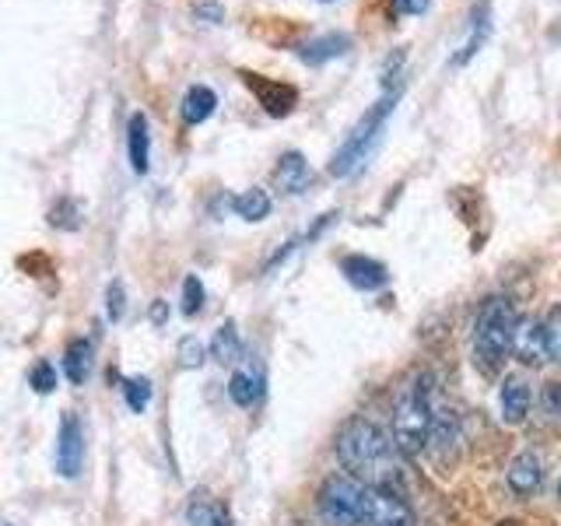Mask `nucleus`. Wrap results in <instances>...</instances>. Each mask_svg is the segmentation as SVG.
Returning <instances> with one entry per match:
<instances>
[{"label": "nucleus", "mask_w": 561, "mask_h": 526, "mask_svg": "<svg viewBox=\"0 0 561 526\" xmlns=\"http://www.w3.org/2000/svg\"><path fill=\"white\" fill-rule=\"evenodd\" d=\"M316 508L327 526H417L414 508L393 488L365 484L347 473L323 481Z\"/></svg>", "instance_id": "1"}, {"label": "nucleus", "mask_w": 561, "mask_h": 526, "mask_svg": "<svg viewBox=\"0 0 561 526\" xmlns=\"http://www.w3.org/2000/svg\"><path fill=\"white\" fill-rule=\"evenodd\" d=\"M337 456L351 470V478L376 488H403V467H400V446L393 435L379 428L368 418H351L337 435ZM403 495V491H400Z\"/></svg>", "instance_id": "2"}, {"label": "nucleus", "mask_w": 561, "mask_h": 526, "mask_svg": "<svg viewBox=\"0 0 561 526\" xmlns=\"http://www.w3.org/2000/svg\"><path fill=\"white\" fill-rule=\"evenodd\" d=\"M435 428V379L428 373H417L411 382L400 386L393 400V425L390 435L400 446V453L417 456L432 443Z\"/></svg>", "instance_id": "3"}, {"label": "nucleus", "mask_w": 561, "mask_h": 526, "mask_svg": "<svg viewBox=\"0 0 561 526\" xmlns=\"http://www.w3.org/2000/svg\"><path fill=\"white\" fill-rule=\"evenodd\" d=\"M519 312L508 295H491L478 309L473 320V355L484 362V368H499L516 347V330H519Z\"/></svg>", "instance_id": "4"}, {"label": "nucleus", "mask_w": 561, "mask_h": 526, "mask_svg": "<svg viewBox=\"0 0 561 526\" xmlns=\"http://www.w3.org/2000/svg\"><path fill=\"white\" fill-rule=\"evenodd\" d=\"M397 95L400 92H390V88H386V95L355 123V130L344 137V145L337 148V155H333V162H330V172L333 175H351V172H355L365 162L368 151H373V145L379 140L382 127H386V119H390V113H393Z\"/></svg>", "instance_id": "5"}, {"label": "nucleus", "mask_w": 561, "mask_h": 526, "mask_svg": "<svg viewBox=\"0 0 561 526\" xmlns=\"http://www.w3.org/2000/svg\"><path fill=\"white\" fill-rule=\"evenodd\" d=\"M84 464V432L75 414H64L60 435H57V470L64 478H78Z\"/></svg>", "instance_id": "6"}, {"label": "nucleus", "mask_w": 561, "mask_h": 526, "mask_svg": "<svg viewBox=\"0 0 561 526\" xmlns=\"http://www.w3.org/2000/svg\"><path fill=\"white\" fill-rule=\"evenodd\" d=\"M513 355L523 362V365H548L551 362V344H548V327L540 320H523L519 330H516V347Z\"/></svg>", "instance_id": "7"}, {"label": "nucleus", "mask_w": 561, "mask_h": 526, "mask_svg": "<svg viewBox=\"0 0 561 526\" xmlns=\"http://www.w3.org/2000/svg\"><path fill=\"white\" fill-rule=\"evenodd\" d=\"M245 84L253 88V95L260 99V105L267 110L271 116H288L295 110V102H298V92L291 84H280V81H271V78H263V75H250L245 70Z\"/></svg>", "instance_id": "8"}, {"label": "nucleus", "mask_w": 561, "mask_h": 526, "mask_svg": "<svg viewBox=\"0 0 561 526\" xmlns=\"http://www.w3.org/2000/svg\"><path fill=\"white\" fill-rule=\"evenodd\" d=\"M505 481H508V488L516 491V495H534V491L543 484V467H540V456L537 453H519V456H513V464H508V470H505Z\"/></svg>", "instance_id": "9"}, {"label": "nucleus", "mask_w": 561, "mask_h": 526, "mask_svg": "<svg viewBox=\"0 0 561 526\" xmlns=\"http://www.w3.org/2000/svg\"><path fill=\"white\" fill-rule=\"evenodd\" d=\"M274 180L277 186L291 193V197H298V193H306L309 183H312V169L306 162V155L302 151H285L277 158V169H274Z\"/></svg>", "instance_id": "10"}, {"label": "nucleus", "mask_w": 561, "mask_h": 526, "mask_svg": "<svg viewBox=\"0 0 561 526\" xmlns=\"http://www.w3.org/2000/svg\"><path fill=\"white\" fill-rule=\"evenodd\" d=\"M127 151H130V169L137 175H145L151 169V134L145 113H134L127 123Z\"/></svg>", "instance_id": "11"}, {"label": "nucleus", "mask_w": 561, "mask_h": 526, "mask_svg": "<svg viewBox=\"0 0 561 526\" xmlns=\"http://www.w3.org/2000/svg\"><path fill=\"white\" fill-rule=\"evenodd\" d=\"M499 408L505 425H523L526 414H530V386L523 379H505L499 393Z\"/></svg>", "instance_id": "12"}, {"label": "nucleus", "mask_w": 561, "mask_h": 526, "mask_svg": "<svg viewBox=\"0 0 561 526\" xmlns=\"http://www.w3.org/2000/svg\"><path fill=\"white\" fill-rule=\"evenodd\" d=\"M347 49H351V35L327 32V35H320V39H309V43L298 46V57H302L309 67H320V64H327L333 57H344Z\"/></svg>", "instance_id": "13"}, {"label": "nucleus", "mask_w": 561, "mask_h": 526, "mask_svg": "<svg viewBox=\"0 0 561 526\" xmlns=\"http://www.w3.org/2000/svg\"><path fill=\"white\" fill-rule=\"evenodd\" d=\"M341 271H344V277L351 281V285L362 288V291H376V288L386 285V267L373 256H344Z\"/></svg>", "instance_id": "14"}, {"label": "nucleus", "mask_w": 561, "mask_h": 526, "mask_svg": "<svg viewBox=\"0 0 561 526\" xmlns=\"http://www.w3.org/2000/svg\"><path fill=\"white\" fill-rule=\"evenodd\" d=\"M218 110V95L210 92L207 84H193L190 92L183 95V119L190 123V127H197V123L210 119Z\"/></svg>", "instance_id": "15"}, {"label": "nucleus", "mask_w": 561, "mask_h": 526, "mask_svg": "<svg viewBox=\"0 0 561 526\" xmlns=\"http://www.w3.org/2000/svg\"><path fill=\"white\" fill-rule=\"evenodd\" d=\"M232 210H236L239 218H245V221H263V218L271 215V193L260 190V186L242 190L239 197H232Z\"/></svg>", "instance_id": "16"}, {"label": "nucleus", "mask_w": 561, "mask_h": 526, "mask_svg": "<svg viewBox=\"0 0 561 526\" xmlns=\"http://www.w3.org/2000/svg\"><path fill=\"white\" fill-rule=\"evenodd\" d=\"M64 373H67L70 382L81 386L88 379V373H92V344H88V341H70L67 355H64Z\"/></svg>", "instance_id": "17"}, {"label": "nucleus", "mask_w": 561, "mask_h": 526, "mask_svg": "<svg viewBox=\"0 0 561 526\" xmlns=\"http://www.w3.org/2000/svg\"><path fill=\"white\" fill-rule=\"evenodd\" d=\"M210 355H215L221 365H225V362H239V355H242V338H239L236 323H225V327L215 333V341H210Z\"/></svg>", "instance_id": "18"}, {"label": "nucleus", "mask_w": 561, "mask_h": 526, "mask_svg": "<svg viewBox=\"0 0 561 526\" xmlns=\"http://www.w3.org/2000/svg\"><path fill=\"white\" fill-rule=\"evenodd\" d=\"M488 32H491L488 11H481V18H473V25H470V35H467V39H463L460 53H456V57H453V64H456V67H463V64H467V60L473 57V53L481 49V43L488 39Z\"/></svg>", "instance_id": "19"}, {"label": "nucleus", "mask_w": 561, "mask_h": 526, "mask_svg": "<svg viewBox=\"0 0 561 526\" xmlns=\"http://www.w3.org/2000/svg\"><path fill=\"white\" fill-rule=\"evenodd\" d=\"M228 397H232L239 408H253L260 390H256V382L250 373H232V379H228Z\"/></svg>", "instance_id": "20"}, {"label": "nucleus", "mask_w": 561, "mask_h": 526, "mask_svg": "<svg viewBox=\"0 0 561 526\" xmlns=\"http://www.w3.org/2000/svg\"><path fill=\"white\" fill-rule=\"evenodd\" d=\"M123 397H127V408L130 411H148L151 403V382L148 379H127V386H123Z\"/></svg>", "instance_id": "21"}, {"label": "nucleus", "mask_w": 561, "mask_h": 526, "mask_svg": "<svg viewBox=\"0 0 561 526\" xmlns=\"http://www.w3.org/2000/svg\"><path fill=\"white\" fill-rule=\"evenodd\" d=\"M201 309H204V285H201L197 274H190L183 281V312L186 316H197Z\"/></svg>", "instance_id": "22"}, {"label": "nucleus", "mask_w": 561, "mask_h": 526, "mask_svg": "<svg viewBox=\"0 0 561 526\" xmlns=\"http://www.w3.org/2000/svg\"><path fill=\"white\" fill-rule=\"evenodd\" d=\"M186 523H190V526H215V523H218V513L210 508L207 499H197V495H193V502L186 505Z\"/></svg>", "instance_id": "23"}, {"label": "nucleus", "mask_w": 561, "mask_h": 526, "mask_svg": "<svg viewBox=\"0 0 561 526\" xmlns=\"http://www.w3.org/2000/svg\"><path fill=\"white\" fill-rule=\"evenodd\" d=\"M81 204L78 201H60L57 207L49 210V221L53 225H60V228H78L81 221Z\"/></svg>", "instance_id": "24"}, {"label": "nucleus", "mask_w": 561, "mask_h": 526, "mask_svg": "<svg viewBox=\"0 0 561 526\" xmlns=\"http://www.w3.org/2000/svg\"><path fill=\"white\" fill-rule=\"evenodd\" d=\"M180 365L183 368H201L204 365V344L197 338H183L180 341Z\"/></svg>", "instance_id": "25"}, {"label": "nucleus", "mask_w": 561, "mask_h": 526, "mask_svg": "<svg viewBox=\"0 0 561 526\" xmlns=\"http://www.w3.org/2000/svg\"><path fill=\"white\" fill-rule=\"evenodd\" d=\"M548 327V344H551V362H561V306L551 309V316L543 320Z\"/></svg>", "instance_id": "26"}, {"label": "nucleus", "mask_w": 561, "mask_h": 526, "mask_svg": "<svg viewBox=\"0 0 561 526\" xmlns=\"http://www.w3.org/2000/svg\"><path fill=\"white\" fill-rule=\"evenodd\" d=\"M32 386L39 393H49L53 386H57V368H53L49 362H39V365L32 368Z\"/></svg>", "instance_id": "27"}, {"label": "nucleus", "mask_w": 561, "mask_h": 526, "mask_svg": "<svg viewBox=\"0 0 561 526\" xmlns=\"http://www.w3.org/2000/svg\"><path fill=\"white\" fill-rule=\"evenodd\" d=\"M123 309H127V302H123V285L119 281H113L110 291H105V312H110V320H123Z\"/></svg>", "instance_id": "28"}, {"label": "nucleus", "mask_w": 561, "mask_h": 526, "mask_svg": "<svg viewBox=\"0 0 561 526\" xmlns=\"http://www.w3.org/2000/svg\"><path fill=\"white\" fill-rule=\"evenodd\" d=\"M543 408H548V414H561V382L543 386Z\"/></svg>", "instance_id": "29"}, {"label": "nucleus", "mask_w": 561, "mask_h": 526, "mask_svg": "<svg viewBox=\"0 0 561 526\" xmlns=\"http://www.w3.org/2000/svg\"><path fill=\"white\" fill-rule=\"evenodd\" d=\"M393 8L400 14H425L428 11V0H393Z\"/></svg>", "instance_id": "30"}, {"label": "nucleus", "mask_w": 561, "mask_h": 526, "mask_svg": "<svg viewBox=\"0 0 561 526\" xmlns=\"http://www.w3.org/2000/svg\"><path fill=\"white\" fill-rule=\"evenodd\" d=\"M151 320L154 323H165V302H162V298H158V302L151 306Z\"/></svg>", "instance_id": "31"}, {"label": "nucleus", "mask_w": 561, "mask_h": 526, "mask_svg": "<svg viewBox=\"0 0 561 526\" xmlns=\"http://www.w3.org/2000/svg\"><path fill=\"white\" fill-rule=\"evenodd\" d=\"M197 14H207V18H221V8H215V4H210V8H197Z\"/></svg>", "instance_id": "32"}, {"label": "nucleus", "mask_w": 561, "mask_h": 526, "mask_svg": "<svg viewBox=\"0 0 561 526\" xmlns=\"http://www.w3.org/2000/svg\"><path fill=\"white\" fill-rule=\"evenodd\" d=\"M215 526H232V519H221V516H218V523H215Z\"/></svg>", "instance_id": "33"}, {"label": "nucleus", "mask_w": 561, "mask_h": 526, "mask_svg": "<svg viewBox=\"0 0 561 526\" xmlns=\"http://www.w3.org/2000/svg\"><path fill=\"white\" fill-rule=\"evenodd\" d=\"M8 526H11V523H8Z\"/></svg>", "instance_id": "34"}, {"label": "nucleus", "mask_w": 561, "mask_h": 526, "mask_svg": "<svg viewBox=\"0 0 561 526\" xmlns=\"http://www.w3.org/2000/svg\"><path fill=\"white\" fill-rule=\"evenodd\" d=\"M558 491H561V488H558Z\"/></svg>", "instance_id": "35"}]
</instances>
